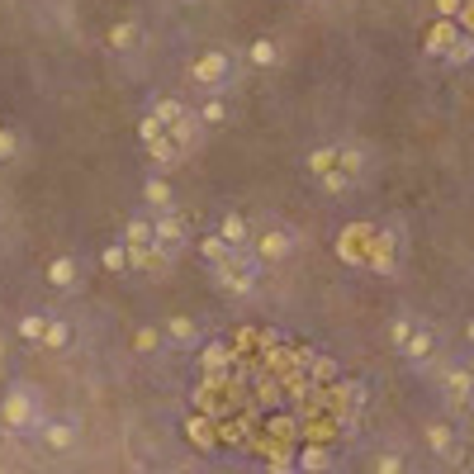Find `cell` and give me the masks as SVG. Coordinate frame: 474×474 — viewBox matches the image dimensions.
Returning a JSON list of instances; mask_svg holds the SVG:
<instances>
[{"mask_svg": "<svg viewBox=\"0 0 474 474\" xmlns=\"http://www.w3.org/2000/svg\"><path fill=\"white\" fill-rule=\"evenodd\" d=\"M257 276H261V261H257V251H247V247H233L228 261L214 266L218 290H228V294H237V299L257 290Z\"/></svg>", "mask_w": 474, "mask_h": 474, "instance_id": "cell-1", "label": "cell"}, {"mask_svg": "<svg viewBox=\"0 0 474 474\" xmlns=\"http://www.w3.org/2000/svg\"><path fill=\"white\" fill-rule=\"evenodd\" d=\"M39 408H43V399L33 394L29 384H10V394L0 399V422H5L10 432L39 427Z\"/></svg>", "mask_w": 474, "mask_h": 474, "instance_id": "cell-2", "label": "cell"}, {"mask_svg": "<svg viewBox=\"0 0 474 474\" xmlns=\"http://www.w3.org/2000/svg\"><path fill=\"white\" fill-rule=\"evenodd\" d=\"M422 442H427L436 451V461H446V465H465V436L455 432V422L451 417H432L427 427H422Z\"/></svg>", "mask_w": 474, "mask_h": 474, "instance_id": "cell-3", "label": "cell"}, {"mask_svg": "<svg viewBox=\"0 0 474 474\" xmlns=\"http://www.w3.org/2000/svg\"><path fill=\"white\" fill-rule=\"evenodd\" d=\"M427 53H442L446 62H470L474 57V39L455 20H436V29L427 33Z\"/></svg>", "mask_w": 474, "mask_h": 474, "instance_id": "cell-4", "label": "cell"}, {"mask_svg": "<svg viewBox=\"0 0 474 474\" xmlns=\"http://www.w3.org/2000/svg\"><path fill=\"white\" fill-rule=\"evenodd\" d=\"M442 399L451 413H474V365L455 361L442 370Z\"/></svg>", "mask_w": 474, "mask_h": 474, "instance_id": "cell-5", "label": "cell"}, {"mask_svg": "<svg viewBox=\"0 0 474 474\" xmlns=\"http://www.w3.org/2000/svg\"><path fill=\"white\" fill-rule=\"evenodd\" d=\"M399 251H403V233L399 228H375V242H370V270H380V276H394L399 266Z\"/></svg>", "mask_w": 474, "mask_h": 474, "instance_id": "cell-6", "label": "cell"}, {"mask_svg": "<svg viewBox=\"0 0 474 474\" xmlns=\"http://www.w3.org/2000/svg\"><path fill=\"white\" fill-rule=\"evenodd\" d=\"M370 242H375V228L351 224V228H342V237H337V257L351 261V266H365L370 261Z\"/></svg>", "mask_w": 474, "mask_h": 474, "instance_id": "cell-7", "label": "cell"}, {"mask_svg": "<svg viewBox=\"0 0 474 474\" xmlns=\"http://www.w3.org/2000/svg\"><path fill=\"white\" fill-rule=\"evenodd\" d=\"M152 233H157V247L166 251V257H176V251H185V218L176 209H162V214H152Z\"/></svg>", "mask_w": 474, "mask_h": 474, "instance_id": "cell-8", "label": "cell"}, {"mask_svg": "<svg viewBox=\"0 0 474 474\" xmlns=\"http://www.w3.org/2000/svg\"><path fill=\"white\" fill-rule=\"evenodd\" d=\"M294 247H299V237H294L290 228H270V233L257 237V247H251V251H257V261H261V266H276V261L290 257Z\"/></svg>", "mask_w": 474, "mask_h": 474, "instance_id": "cell-9", "label": "cell"}, {"mask_svg": "<svg viewBox=\"0 0 474 474\" xmlns=\"http://www.w3.org/2000/svg\"><path fill=\"white\" fill-rule=\"evenodd\" d=\"M228 81V53H205L190 62V86H205V91H218Z\"/></svg>", "mask_w": 474, "mask_h": 474, "instance_id": "cell-10", "label": "cell"}, {"mask_svg": "<svg viewBox=\"0 0 474 474\" xmlns=\"http://www.w3.org/2000/svg\"><path fill=\"white\" fill-rule=\"evenodd\" d=\"M166 138L190 157V152H199V143H205V124H199V114H185V118H176V124L166 128Z\"/></svg>", "mask_w": 474, "mask_h": 474, "instance_id": "cell-11", "label": "cell"}, {"mask_svg": "<svg viewBox=\"0 0 474 474\" xmlns=\"http://www.w3.org/2000/svg\"><path fill=\"white\" fill-rule=\"evenodd\" d=\"M403 361H413V365H427L432 361V356H436V332L427 328V323H417L413 328V337H408V342H403Z\"/></svg>", "mask_w": 474, "mask_h": 474, "instance_id": "cell-12", "label": "cell"}, {"mask_svg": "<svg viewBox=\"0 0 474 474\" xmlns=\"http://www.w3.org/2000/svg\"><path fill=\"white\" fill-rule=\"evenodd\" d=\"M48 285H57V290L72 294L76 285H81V266H76V257H57L53 266H48Z\"/></svg>", "mask_w": 474, "mask_h": 474, "instance_id": "cell-13", "label": "cell"}, {"mask_svg": "<svg viewBox=\"0 0 474 474\" xmlns=\"http://www.w3.org/2000/svg\"><path fill=\"white\" fill-rule=\"evenodd\" d=\"M39 436H43L48 451H72L76 446V427H72V422H43Z\"/></svg>", "mask_w": 474, "mask_h": 474, "instance_id": "cell-14", "label": "cell"}, {"mask_svg": "<svg viewBox=\"0 0 474 474\" xmlns=\"http://www.w3.org/2000/svg\"><path fill=\"white\" fill-rule=\"evenodd\" d=\"M337 171H342L351 185L365 176V147H356V143H347V147H337Z\"/></svg>", "mask_w": 474, "mask_h": 474, "instance_id": "cell-15", "label": "cell"}, {"mask_svg": "<svg viewBox=\"0 0 474 474\" xmlns=\"http://www.w3.org/2000/svg\"><path fill=\"white\" fill-rule=\"evenodd\" d=\"M166 337H171L176 347H195L199 342V323L185 318V313H176V318H166Z\"/></svg>", "mask_w": 474, "mask_h": 474, "instance_id": "cell-16", "label": "cell"}, {"mask_svg": "<svg viewBox=\"0 0 474 474\" xmlns=\"http://www.w3.org/2000/svg\"><path fill=\"white\" fill-rule=\"evenodd\" d=\"M143 199L152 205V214H162V209H176V195H171V185H166L162 176H152V180L143 185Z\"/></svg>", "mask_w": 474, "mask_h": 474, "instance_id": "cell-17", "label": "cell"}, {"mask_svg": "<svg viewBox=\"0 0 474 474\" xmlns=\"http://www.w3.org/2000/svg\"><path fill=\"white\" fill-rule=\"evenodd\" d=\"M152 242H157V233H152V214L128 218V228H124V247H152Z\"/></svg>", "mask_w": 474, "mask_h": 474, "instance_id": "cell-18", "label": "cell"}, {"mask_svg": "<svg viewBox=\"0 0 474 474\" xmlns=\"http://www.w3.org/2000/svg\"><path fill=\"white\" fill-rule=\"evenodd\" d=\"M328 465H332V451L328 446H313L309 442V446L299 451V474H323Z\"/></svg>", "mask_w": 474, "mask_h": 474, "instance_id": "cell-19", "label": "cell"}, {"mask_svg": "<svg viewBox=\"0 0 474 474\" xmlns=\"http://www.w3.org/2000/svg\"><path fill=\"white\" fill-rule=\"evenodd\" d=\"M147 157L157 162V166H180V162H185V152H180L171 138H166V133H162L157 143H147Z\"/></svg>", "mask_w": 474, "mask_h": 474, "instance_id": "cell-20", "label": "cell"}, {"mask_svg": "<svg viewBox=\"0 0 474 474\" xmlns=\"http://www.w3.org/2000/svg\"><path fill=\"white\" fill-rule=\"evenodd\" d=\"M218 237H224L228 247H242L247 242V218L242 214H224L218 218Z\"/></svg>", "mask_w": 474, "mask_h": 474, "instance_id": "cell-21", "label": "cell"}, {"mask_svg": "<svg viewBox=\"0 0 474 474\" xmlns=\"http://www.w3.org/2000/svg\"><path fill=\"white\" fill-rule=\"evenodd\" d=\"M309 370L318 384H342V365L332 361V356H309Z\"/></svg>", "mask_w": 474, "mask_h": 474, "instance_id": "cell-22", "label": "cell"}, {"mask_svg": "<svg viewBox=\"0 0 474 474\" xmlns=\"http://www.w3.org/2000/svg\"><path fill=\"white\" fill-rule=\"evenodd\" d=\"M185 114H190V110H185V105H180V100H171V95H162V100H157V105H152V118H157V124H162V128H171V124H176V118H185Z\"/></svg>", "mask_w": 474, "mask_h": 474, "instance_id": "cell-23", "label": "cell"}, {"mask_svg": "<svg viewBox=\"0 0 474 474\" xmlns=\"http://www.w3.org/2000/svg\"><path fill=\"white\" fill-rule=\"evenodd\" d=\"M133 43H138V20H118L110 29V48H114V53H124V48H133Z\"/></svg>", "mask_w": 474, "mask_h": 474, "instance_id": "cell-24", "label": "cell"}, {"mask_svg": "<svg viewBox=\"0 0 474 474\" xmlns=\"http://www.w3.org/2000/svg\"><path fill=\"white\" fill-rule=\"evenodd\" d=\"M375 474H413L408 455H403V451H380L375 455Z\"/></svg>", "mask_w": 474, "mask_h": 474, "instance_id": "cell-25", "label": "cell"}, {"mask_svg": "<svg viewBox=\"0 0 474 474\" xmlns=\"http://www.w3.org/2000/svg\"><path fill=\"white\" fill-rule=\"evenodd\" d=\"M66 342H72V328H66L62 318H48V328H43V347H48V351H62Z\"/></svg>", "mask_w": 474, "mask_h": 474, "instance_id": "cell-26", "label": "cell"}, {"mask_svg": "<svg viewBox=\"0 0 474 474\" xmlns=\"http://www.w3.org/2000/svg\"><path fill=\"white\" fill-rule=\"evenodd\" d=\"M309 171L323 180V176H332L337 171V147H318V152H309Z\"/></svg>", "mask_w": 474, "mask_h": 474, "instance_id": "cell-27", "label": "cell"}, {"mask_svg": "<svg viewBox=\"0 0 474 474\" xmlns=\"http://www.w3.org/2000/svg\"><path fill=\"white\" fill-rule=\"evenodd\" d=\"M413 328H417V318H408V313L389 323V342H394V351H403V342H408V337H413Z\"/></svg>", "mask_w": 474, "mask_h": 474, "instance_id": "cell-28", "label": "cell"}, {"mask_svg": "<svg viewBox=\"0 0 474 474\" xmlns=\"http://www.w3.org/2000/svg\"><path fill=\"white\" fill-rule=\"evenodd\" d=\"M199 251H205V261H209V266H218V261H228V251H233V247L214 233V237H205V242H199Z\"/></svg>", "mask_w": 474, "mask_h": 474, "instance_id": "cell-29", "label": "cell"}, {"mask_svg": "<svg viewBox=\"0 0 474 474\" xmlns=\"http://www.w3.org/2000/svg\"><path fill=\"white\" fill-rule=\"evenodd\" d=\"M43 328H48L43 313H24L20 318V337H24V342H43Z\"/></svg>", "mask_w": 474, "mask_h": 474, "instance_id": "cell-30", "label": "cell"}, {"mask_svg": "<svg viewBox=\"0 0 474 474\" xmlns=\"http://www.w3.org/2000/svg\"><path fill=\"white\" fill-rule=\"evenodd\" d=\"M251 62H257V66H276L280 62V53H276V43H270V39H257V43H251V53H247Z\"/></svg>", "mask_w": 474, "mask_h": 474, "instance_id": "cell-31", "label": "cell"}, {"mask_svg": "<svg viewBox=\"0 0 474 474\" xmlns=\"http://www.w3.org/2000/svg\"><path fill=\"white\" fill-rule=\"evenodd\" d=\"M185 432H190V436H195V446H205V451H214V427H209V422H205V417H190V422H185Z\"/></svg>", "mask_w": 474, "mask_h": 474, "instance_id": "cell-32", "label": "cell"}, {"mask_svg": "<svg viewBox=\"0 0 474 474\" xmlns=\"http://www.w3.org/2000/svg\"><path fill=\"white\" fill-rule=\"evenodd\" d=\"M100 266L114 270V276H118V270H128V247H105V251H100Z\"/></svg>", "mask_w": 474, "mask_h": 474, "instance_id": "cell-33", "label": "cell"}, {"mask_svg": "<svg viewBox=\"0 0 474 474\" xmlns=\"http://www.w3.org/2000/svg\"><path fill=\"white\" fill-rule=\"evenodd\" d=\"M224 118H228V105H224V100H209V105L205 110H199V124H224Z\"/></svg>", "mask_w": 474, "mask_h": 474, "instance_id": "cell-34", "label": "cell"}, {"mask_svg": "<svg viewBox=\"0 0 474 474\" xmlns=\"http://www.w3.org/2000/svg\"><path fill=\"white\" fill-rule=\"evenodd\" d=\"M224 361H233V356H228V347H224V342L205 347V365H209V370H224Z\"/></svg>", "mask_w": 474, "mask_h": 474, "instance_id": "cell-35", "label": "cell"}, {"mask_svg": "<svg viewBox=\"0 0 474 474\" xmlns=\"http://www.w3.org/2000/svg\"><path fill=\"white\" fill-rule=\"evenodd\" d=\"M162 133H166V128H162V124H157V118H152V114H147L143 124H138V138H143V147H147V143H157Z\"/></svg>", "mask_w": 474, "mask_h": 474, "instance_id": "cell-36", "label": "cell"}, {"mask_svg": "<svg viewBox=\"0 0 474 474\" xmlns=\"http://www.w3.org/2000/svg\"><path fill=\"white\" fill-rule=\"evenodd\" d=\"M157 342H162L157 328H138V337H133V347H138V351H157Z\"/></svg>", "mask_w": 474, "mask_h": 474, "instance_id": "cell-37", "label": "cell"}, {"mask_svg": "<svg viewBox=\"0 0 474 474\" xmlns=\"http://www.w3.org/2000/svg\"><path fill=\"white\" fill-rule=\"evenodd\" d=\"M323 190H332V195H342V190H351V180H347L342 171H332V176H323Z\"/></svg>", "mask_w": 474, "mask_h": 474, "instance_id": "cell-38", "label": "cell"}, {"mask_svg": "<svg viewBox=\"0 0 474 474\" xmlns=\"http://www.w3.org/2000/svg\"><path fill=\"white\" fill-rule=\"evenodd\" d=\"M455 24H461V29L470 33V39H474V0H465V10L455 14Z\"/></svg>", "mask_w": 474, "mask_h": 474, "instance_id": "cell-39", "label": "cell"}, {"mask_svg": "<svg viewBox=\"0 0 474 474\" xmlns=\"http://www.w3.org/2000/svg\"><path fill=\"white\" fill-rule=\"evenodd\" d=\"M14 147H20V138L10 128H0V157H14Z\"/></svg>", "mask_w": 474, "mask_h": 474, "instance_id": "cell-40", "label": "cell"}, {"mask_svg": "<svg viewBox=\"0 0 474 474\" xmlns=\"http://www.w3.org/2000/svg\"><path fill=\"white\" fill-rule=\"evenodd\" d=\"M465 10V0H436V14H442V20H451V14H461Z\"/></svg>", "mask_w": 474, "mask_h": 474, "instance_id": "cell-41", "label": "cell"}, {"mask_svg": "<svg viewBox=\"0 0 474 474\" xmlns=\"http://www.w3.org/2000/svg\"><path fill=\"white\" fill-rule=\"evenodd\" d=\"M465 337H470V342H474V318H470V328H465Z\"/></svg>", "mask_w": 474, "mask_h": 474, "instance_id": "cell-42", "label": "cell"}, {"mask_svg": "<svg viewBox=\"0 0 474 474\" xmlns=\"http://www.w3.org/2000/svg\"><path fill=\"white\" fill-rule=\"evenodd\" d=\"M0 474H5V470H0Z\"/></svg>", "mask_w": 474, "mask_h": 474, "instance_id": "cell-43", "label": "cell"}]
</instances>
